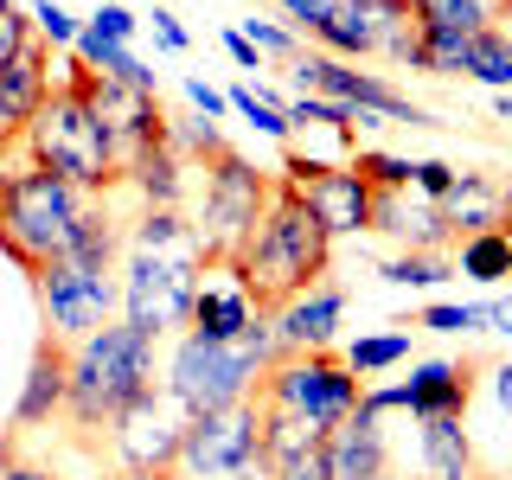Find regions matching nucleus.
<instances>
[{"label":"nucleus","mask_w":512,"mask_h":480,"mask_svg":"<svg viewBox=\"0 0 512 480\" xmlns=\"http://www.w3.org/2000/svg\"><path fill=\"white\" fill-rule=\"evenodd\" d=\"M288 186L301 192V205L320 218L327 237H352V231H372V180L352 167H320L308 154H288Z\"/></svg>","instance_id":"nucleus-13"},{"label":"nucleus","mask_w":512,"mask_h":480,"mask_svg":"<svg viewBox=\"0 0 512 480\" xmlns=\"http://www.w3.org/2000/svg\"><path fill=\"white\" fill-rule=\"evenodd\" d=\"M493 404L512 416V365H500V372H493Z\"/></svg>","instance_id":"nucleus-43"},{"label":"nucleus","mask_w":512,"mask_h":480,"mask_svg":"<svg viewBox=\"0 0 512 480\" xmlns=\"http://www.w3.org/2000/svg\"><path fill=\"white\" fill-rule=\"evenodd\" d=\"M84 199L90 192L64 186L58 173H39V167L0 173V250H7L26 276H39L45 263H58V256L71 250Z\"/></svg>","instance_id":"nucleus-5"},{"label":"nucleus","mask_w":512,"mask_h":480,"mask_svg":"<svg viewBox=\"0 0 512 480\" xmlns=\"http://www.w3.org/2000/svg\"><path fill=\"white\" fill-rule=\"evenodd\" d=\"M0 480H58V474H52V468H32V461H13Z\"/></svg>","instance_id":"nucleus-45"},{"label":"nucleus","mask_w":512,"mask_h":480,"mask_svg":"<svg viewBox=\"0 0 512 480\" xmlns=\"http://www.w3.org/2000/svg\"><path fill=\"white\" fill-rule=\"evenodd\" d=\"M327 256H333V237L320 231V218L301 205V192L288 180H276V199H269L263 224L244 237V250L231 256V269L244 276L256 308L276 314L282 301L301 295V288L327 282Z\"/></svg>","instance_id":"nucleus-1"},{"label":"nucleus","mask_w":512,"mask_h":480,"mask_svg":"<svg viewBox=\"0 0 512 480\" xmlns=\"http://www.w3.org/2000/svg\"><path fill=\"white\" fill-rule=\"evenodd\" d=\"M20 461V429H0V474Z\"/></svg>","instance_id":"nucleus-44"},{"label":"nucleus","mask_w":512,"mask_h":480,"mask_svg":"<svg viewBox=\"0 0 512 480\" xmlns=\"http://www.w3.org/2000/svg\"><path fill=\"white\" fill-rule=\"evenodd\" d=\"M327 468H333V480H378V474H391V442H384V423L372 410H352L340 429L327 436Z\"/></svg>","instance_id":"nucleus-18"},{"label":"nucleus","mask_w":512,"mask_h":480,"mask_svg":"<svg viewBox=\"0 0 512 480\" xmlns=\"http://www.w3.org/2000/svg\"><path fill=\"white\" fill-rule=\"evenodd\" d=\"M32 282H39L45 333H52L58 346L90 340L96 327H109V320L122 314V276H116V269H90V263L58 256V263H45Z\"/></svg>","instance_id":"nucleus-11"},{"label":"nucleus","mask_w":512,"mask_h":480,"mask_svg":"<svg viewBox=\"0 0 512 480\" xmlns=\"http://www.w3.org/2000/svg\"><path fill=\"white\" fill-rule=\"evenodd\" d=\"M500 231H506V237H512V186H506V224H500Z\"/></svg>","instance_id":"nucleus-48"},{"label":"nucleus","mask_w":512,"mask_h":480,"mask_svg":"<svg viewBox=\"0 0 512 480\" xmlns=\"http://www.w3.org/2000/svg\"><path fill=\"white\" fill-rule=\"evenodd\" d=\"M372 231H384V237H397L404 250H423V256H436L448 237V218H442V205L436 199H423L416 186H372Z\"/></svg>","instance_id":"nucleus-15"},{"label":"nucleus","mask_w":512,"mask_h":480,"mask_svg":"<svg viewBox=\"0 0 512 480\" xmlns=\"http://www.w3.org/2000/svg\"><path fill=\"white\" fill-rule=\"evenodd\" d=\"M487 333H512V295H493L487 301Z\"/></svg>","instance_id":"nucleus-42"},{"label":"nucleus","mask_w":512,"mask_h":480,"mask_svg":"<svg viewBox=\"0 0 512 480\" xmlns=\"http://www.w3.org/2000/svg\"><path fill=\"white\" fill-rule=\"evenodd\" d=\"M186 96L199 103V116H205V122H224V116H231V96H224V90H212L205 77H186Z\"/></svg>","instance_id":"nucleus-38"},{"label":"nucleus","mask_w":512,"mask_h":480,"mask_svg":"<svg viewBox=\"0 0 512 480\" xmlns=\"http://www.w3.org/2000/svg\"><path fill=\"white\" fill-rule=\"evenodd\" d=\"M20 148H26V167L58 173V180L77 186V192H109V186H122L116 148H109L103 122H96V109L84 103V90H77L71 77H64V84H52L45 109L26 122Z\"/></svg>","instance_id":"nucleus-4"},{"label":"nucleus","mask_w":512,"mask_h":480,"mask_svg":"<svg viewBox=\"0 0 512 480\" xmlns=\"http://www.w3.org/2000/svg\"><path fill=\"white\" fill-rule=\"evenodd\" d=\"M416 327H429V333H480L487 327V301H436V308L416 314Z\"/></svg>","instance_id":"nucleus-31"},{"label":"nucleus","mask_w":512,"mask_h":480,"mask_svg":"<svg viewBox=\"0 0 512 480\" xmlns=\"http://www.w3.org/2000/svg\"><path fill=\"white\" fill-rule=\"evenodd\" d=\"M116 276H122V320L141 327V333H154V340H167L173 327L192 320L205 263H199V256H160V250H135V244H128Z\"/></svg>","instance_id":"nucleus-9"},{"label":"nucleus","mask_w":512,"mask_h":480,"mask_svg":"<svg viewBox=\"0 0 512 480\" xmlns=\"http://www.w3.org/2000/svg\"><path fill=\"white\" fill-rule=\"evenodd\" d=\"M352 173H365V180L384 192V186H410V180H416V160H397V154H352Z\"/></svg>","instance_id":"nucleus-33"},{"label":"nucleus","mask_w":512,"mask_h":480,"mask_svg":"<svg viewBox=\"0 0 512 480\" xmlns=\"http://www.w3.org/2000/svg\"><path fill=\"white\" fill-rule=\"evenodd\" d=\"M500 32H506V39H512V13H506V20H500Z\"/></svg>","instance_id":"nucleus-49"},{"label":"nucleus","mask_w":512,"mask_h":480,"mask_svg":"<svg viewBox=\"0 0 512 480\" xmlns=\"http://www.w3.org/2000/svg\"><path fill=\"white\" fill-rule=\"evenodd\" d=\"M468 397H474V365L429 359V365H416L404 384H365L359 404L372 410V416H384V410H410L416 423H423V416H461V410H468Z\"/></svg>","instance_id":"nucleus-14"},{"label":"nucleus","mask_w":512,"mask_h":480,"mask_svg":"<svg viewBox=\"0 0 512 480\" xmlns=\"http://www.w3.org/2000/svg\"><path fill=\"white\" fill-rule=\"evenodd\" d=\"M186 429H192V410L167 391V384H148V391L109 423V448H116L128 480H173Z\"/></svg>","instance_id":"nucleus-10"},{"label":"nucleus","mask_w":512,"mask_h":480,"mask_svg":"<svg viewBox=\"0 0 512 480\" xmlns=\"http://www.w3.org/2000/svg\"><path fill=\"white\" fill-rule=\"evenodd\" d=\"M436 205H442V218H448V231H455V237L500 231V224H506V186L493 180V173H468V167H461L455 186H448Z\"/></svg>","instance_id":"nucleus-21"},{"label":"nucleus","mask_w":512,"mask_h":480,"mask_svg":"<svg viewBox=\"0 0 512 480\" xmlns=\"http://www.w3.org/2000/svg\"><path fill=\"white\" fill-rule=\"evenodd\" d=\"M282 359V340H276V320H256L237 340H205V333H180L160 365V384L192 410V416H212V410H231L263 384V372Z\"/></svg>","instance_id":"nucleus-2"},{"label":"nucleus","mask_w":512,"mask_h":480,"mask_svg":"<svg viewBox=\"0 0 512 480\" xmlns=\"http://www.w3.org/2000/svg\"><path fill=\"white\" fill-rule=\"evenodd\" d=\"M135 13H128V7H116V0H103V7H96V20H90V32H103V39H116V45H128V39H135Z\"/></svg>","instance_id":"nucleus-36"},{"label":"nucleus","mask_w":512,"mask_h":480,"mask_svg":"<svg viewBox=\"0 0 512 480\" xmlns=\"http://www.w3.org/2000/svg\"><path fill=\"white\" fill-rule=\"evenodd\" d=\"M416 468H423V480H487L461 416H423L416 423Z\"/></svg>","instance_id":"nucleus-19"},{"label":"nucleus","mask_w":512,"mask_h":480,"mask_svg":"<svg viewBox=\"0 0 512 480\" xmlns=\"http://www.w3.org/2000/svg\"><path fill=\"white\" fill-rule=\"evenodd\" d=\"M71 58L84 64V71H96V77H116V84H128V90H148V96H160V77L141 64L128 45H116V39H103V32H77V45H71Z\"/></svg>","instance_id":"nucleus-24"},{"label":"nucleus","mask_w":512,"mask_h":480,"mask_svg":"<svg viewBox=\"0 0 512 480\" xmlns=\"http://www.w3.org/2000/svg\"><path fill=\"white\" fill-rule=\"evenodd\" d=\"M493 116H500V122H512V96H493Z\"/></svg>","instance_id":"nucleus-47"},{"label":"nucleus","mask_w":512,"mask_h":480,"mask_svg":"<svg viewBox=\"0 0 512 480\" xmlns=\"http://www.w3.org/2000/svg\"><path fill=\"white\" fill-rule=\"evenodd\" d=\"M173 480H276V461L263 455V410H256V397H244L231 410H212V416H192Z\"/></svg>","instance_id":"nucleus-7"},{"label":"nucleus","mask_w":512,"mask_h":480,"mask_svg":"<svg viewBox=\"0 0 512 480\" xmlns=\"http://www.w3.org/2000/svg\"><path fill=\"white\" fill-rule=\"evenodd\" d=\"M263 410V455L276 461H295V455H314V448H327V436L333 429H320V423H308L301 410H276V404H256Z\"/></svg>","instance_id":"nucleus-25"},{"label":"nucleus","mask_w":512,"mask_h":480,"mask_svg":"<svg viewBox=\"0 0 512 480\" xmlns=\"http://www.w3.org/2000/svg\"><path fill=\"white\" fill-rule=\"evenodd\" d=\"M218 45H224V52H231L237 64H244V71H263V52H256V45H250L237 26H231V32H218Z\"/></svg>","instance_id":"nucleus-41"},{"label":"nucleus","mask_w":512,"mask_h":480,"mask_svg":"<svg viewBox=\"0 0 512 480\" xmlns=\"http://www.w3.org/2000/svg\"><path fill=\"white\" fill-rule=\"evenodd\" d=\"M154 352H160V340L128 327L122 314L109 327H96L90 340H77L71 346V384H64V416L77 429H109L154 384Z\"/></svg>","instance_id":"nucleus-3"},{"label":"nucleus","mask_w":512,"mask_h":480,"mask_svg":"<svg viewBox=\"0 0 512 480\" xmlns=\"http://www.w3.org/2000/svg\"><path fill=\"white\" fill-rule=\"evenodd\" d=\"M340 359H346L365 384H372L378 372H391V365H404V359H410V333H372V340H352Z\"/></svg>","instance_id":"nucleus-29"},{"label":"nucleus","mask_w":512,"mask_h":480,"mask_svg":"<svg viewBox=\"0 0 512 480\" xmlns=\"http://www.w3.org/2000/svg\"><path fill=\"white\" fill-rule=\"evenodd\" d=\"M32 32H39V45H77V32H84V26H77L58 0H39V7H32Z\"/></svg>","instance_id":"nucleus-34"},{"label":"nucleus","mask_w":512,"mask_h":480,"mask_svg":"<svg viewBox=\"0 0 512 480\" xmlns=\"http://www.w3.org/2000/svg\"><path fill=\"white\" fill-rule=\"evenodd\" d=\"M180 167H186V160L173 154V148H154L148 160L128 167V186H135L148 205H173V212H180V192H186V173Z\"/></svg>","instance_id":"nucleus-26"},{"label":"nucleus","mask_w":512,"mask_h":480,"mask_svg":"<svg viewBox=\"0 0 512 480\" xmlns=\"http://www.w3.org/2000/svg\"><path fill=\"white\" fill-rule=\"evenodd\" d=\"M64 77H71V84L84 90V103L96 109L109 148H116L122 180H128V167H135V160H148L154 148H167V116H160V96L128 90V84H116V77H96V71H84L77 58H71V71H64Z\"/></svg>","instance_id":"nucleus-12"},{"label":"nucleus","mask_w":512,"mask_h":480,"mask_svg":"<svg viewBox=\"0 0 512 480\" xmlns=\"http://www.w3.org/2000/svg\"><path fill=\"white\" fill-rule=\"evenodd\" d=\"M455 173H461V167H448V160H416V180H410V186L423 192V199H442V192L455 186Z\"/></svg>","instance_id":"nucleus-37"},{"label":"nucleus","mask_w":512,"mask_h":480,"mask_svg":"<svg viewBox=\"0 0 512 480\" xmlns=\"http://www.w3.org/2000/svg\"><path fill=\"white\" fill-rule=\"evenodd\" d=\"M7 13H13V0H0V20H7Z\"/></svg>","instance_id":"nucleus-51"},{"label":"nucleus","mask_w":512,"mask_h":480,"mask_svg":"<svg viewBox=\"0 0 512 480\" xmlns=\"http://www.w3.org/2000/svg\"><path fill=\"white\" fill-rule=\"evenodd\" d=\"M237 32H244V39H250L263 58H282V64H295L301 52H308V45H301V32H295V26H276V20H244Z\"/></svg>","instance_id":"nucleus-32"},{"label":"nucleus","mask_w":512,"mask_h":480,"mask_svg":"<svg viewBox=\"0 0 512 480\" xmlns=\"http://www.w3.org/2000/svg\"><path fill=\"white\" fill-rule=\"evenodd\" d=\"M378 276H384V282H397V288H436V282H448V276H455V269H448L442 256L404 250V256H391V263H378Z\"/></svg>","instance_id":"nucleus-30"},{"label":"nucleus","mask_w":512,"mask_h":480,"mask_svg":"<svg viewBox=\"0 0 512 480\" xmlns=\"http://www.w3.org/2000/svg\"><path fill=\"white\" fill-rule=\"evenodd\" d=\"M64 384H71V346H58L45 333L39 352H32V372L20 384V404H13V429H39L52 416H64Z\"/></svg>","instance_id":"nucleus-20"},{"label":"nucleus","mask_w":512,"mask_h":480,"mask_svg":"<svg viewBox=\"0 0 512 480\" xmlns=\"http://www.w3.org/2000/svg\"><path fill=\"white\" fill-rule=\"evenodd\" d=\"M45 96H52V52L32 39L13 64H0V109H7V116L26 128V122L45 109Z\"/></svg>","instance_id":"nucleus-22"},{"label":"nucleus","mask_w":512,"mask_h":480,"mask_svg":"<svg viewBox=\"0 0 512 480\" xmlns=\"http://www.w3.org/2000/svg\"><path fill=\"white\" fill-rule=\"evenodd\" d=\"M365 397V378L352 372L340 352H282L276 365L256 384V404H276V410H301L320 429H340Z\"/></svg>","instance_id":"nucleus-8"},{"label":"nucleus","mask_w":512,"mask_h":480,"mask_svg":"<svg viewBox=\"0 0 512 480\" xmlns=\"http://www.w3.org/2000/svg\"><path fill=\"white\" fill-rule=\"evenodd\" d=\"M263 320V308H256V295L244 288V276H237L231 263H205L199 276V301H192V333H205V340H237L244 327H256Z\"/></svg>","instance_id":"nucleus-16"},{"label":"nucleus","mask_w":512,"mask_h":480,"mask_svg":"<svg viewBox=\"0 0 512 480\" xmlns=\"http://www.w3.org/2000/svg\"><path fill=\"white\" fill-rule=\"evenodd\" d=\"M148 26H154V39H160V45H167V52H186V45H192V39H186V26H180V20H173V13H167V7H154V20H148Z\"/></svg>","instance_id":"nucleus-40"},{"label":"nucleus","mask_w":512,"mask_h":480,"mask_svg":"<svg viewBox=\"0 0 512 480\" xmlns=\"http://www.w3.org/2000/svg\"><path fill=\"white\" fill-rule=\"evenodd\" d=\"M90 480H128V474H90Z\"/></svg>","instance_id":"nucleus-50"},{"label":"nucleus","mask_w":512,"mask_h":480,"mask_svg":"<svg viewBox=\"0 0 512 480\" xmlns=\"http://www.w3.org/2000/svg\"><path fill=\"white\" fill-rule=\"evenodd\" d=\"M461 77H474V84H487L493 96H512V39L500 26L493 32H474L468 39V71Z\"/></svg>","instance_id":"nucleus-27"},{"label":"nucleus","mask_w":512,"mask_h":480,"mask_svg":"<svg viewBox=\"0 0 512 480\" xmlns=\"http://www.w3.org/2000/svg\"><path fill=\"white\" fill-rule=\"evenodd\" d=\"M276 7H282V20L295 26V32H308V39H314V32L340 13V0H276Z\"/></svg>","instance_id":"nucleus-35"},{"label":"nucleus","mask_w":512,"mask_h":480,"mask_svg":"<svg viewBox=\"0 0 512 480\" xmlns=\"http://www.w3.org/2000/svg\"><path fill=\"white\" fill-rule=\"evenodd\" d=\"M20 135H26V128H20V122H13V116H7V109H0V148H13V141H20Z\"/></svg>","instance_id":"nucleus-46"},{"label":"nucleus","mask_w":512,"mask_h":480,"mask_svg":"<svg viewBox=\"0 0 512 480\" xmlns=\"http://www.w3.org/2000/svg\"><path fill=\"white\" fill-rule=\"evenodd\" d=\"M455 269H461V276H474V282H506V276H512V237H506V231H474V237H461Z\"/></svg>","instance_id":"nucleus-28"},{"label":"nucleus","mask_w":512,"mask_h":480,"mask_svg":"<svg viewBox=\"0 0 512 480\" xmlns=\"http://www.w3.org/2000/svg\"><path fill=\"white\" fill-rule=\"evenodd\" d=\"M397 7H416V0H397Z\"/></svg>","instance_id":"nucleus-52"},{"label":"nucleus","mask_w":512,"mask_h":480,"mask_svg":"<svg viewBox=\"0 0 512 480\" xmlns=\"http://www.w3.org/2000/svg\"><path fill=\"white\" fill-rule=\"evenodd\" d=\"M276 480H333V468H327V455L314 448V455H295V461H282V468H276Z\"/></svg>","instance_id":"nucleus-39"},{"label":"nucleus","mask_w":512,"mask_h":480,"mask_svg":"<svg viewBox=\"0 0 512 480\" xmlns=\"http://www.w3.org/2000/svg\"><path fill=\"white\" fill-rule=\"evenodd\" d=\"M269 199H276V180L263 167H250L244 154H212L205 160V205H199V244H205V263H231L244 250V237L263 224Z\"/></svg>","instance_id":"nucleus-6"},{"label":"nucleus","mask_w":512,"mask_h":480,"mask_svg":"<svg viewBox=\"0 0 512 480\" xmlns=\"http://www.w3.org/2000/svg\"><path fill=\"white\" fill-rule=\"evenodd\" d=\"M340 314H346V288L340 282H314V288H301L295 301H282L269 320H276L282 352H333Z\"/></svg>","instance_id":"nucleus-17"},{"label":"nucleus","mask_w":512,"mask_h":480,"mask_svg":"<svg viewBox=\"0 0 512 480\" xmlns=\"http://www.w3.org/2000/svg\"><path fill=\"white\" fill-rule=\"evenodd\" d=\"M512 13V0H416V32L423 39H474L493 32Z\"/></svg>","instance_id":"nucleus-23"},{"label":"nucleus","mask_w":512,"mask_h":480,"mask_svg":"<svg viewBox=\"0 0 512 480\" xmlns=\"http://www.w3.org/2000/svg\"><path fill=\"white\" fill-rule=\"evenodd\" d=\"M378 480H397V474H378Z\"/></svg>","instance_id":"nucleus-53"}]
</instances>
